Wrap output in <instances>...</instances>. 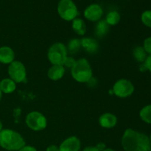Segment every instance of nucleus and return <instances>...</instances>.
<instances>
[{"label": "nucleus", "mask_w": 151, "mask_h": 151, "mask_svg": "<svg viewBox=\"0 0 151 151\" xmlns=\"http://www.w3.org/2000/svg\"><path fill=\"white\" fill-rule=\"evenodd\" d=\"M75 62H76V60H75L73 58L70 57V56H67L66 59L65 60L63 65H64V66H66V67L71 68V69H72V68L73 67L74 65H75Z\"/></svg>", "instance_id": "24"}, {"label": "nucleus", "mask_w": 151, "mask_h": 151, "mask_svg": "<svg viewBox=\"0 0 151 151\" xmlns=\"http://www.w3.org/2000/svg\"><path fill=\"white\" fill-rule=\"evenodd\" d=\"M112 91L116 97L126 98L132 95L134 91V86L128 80L120 79L115 83Z\"/></svg>", "instance_id": "8"}, {"label": "nucleus", "mask_w": 151, "mask_h": 151, "mask_svg": "<svg viewBox=\"0 0 151 151\" xmlns=\"http://www.w3.org/2000/svg\"><path fill=\"white\" fill-rule=\"evenodd\" d=\"M149 139H150V143H151V134H150V137H149Z\"/></svg>", "instance_id": "34"}, {"label": "nucleus", "mask_w": 151, "mask_h": 151, "mask_svg": "<svg viewBox=\"0 0 151 151\" xmlns=\"http://www.w3.org/2000/svg\"><path fill=\"white\" fill-rule=\"evenodd\" d=\"M133 55H134V59L137 62L141 63H144L147 57V53L145 51L144 48L142 47H140V46L134 48V50H133Z\"/></svg>", "instance_id": "18"}, {"label": "nucleus", "mask_w": 151, "mask_h": 151, "mask_svg": "<svg viewBox=\"0 0 151 151\" xmlns=\"http://www.w3.org/2000/svg\"><path fill=\"white\" fill-rule=\"evenodd\" d=\"M27 125L34 131H40L45 129L47 121L45 116L38 111H32L28 114L25 119Z\"/></svg>", "instance_id": "6"}, {"label": "nucleus", "mask_w": 151, "mask_h": 151, "mask_svg": "<svg viewBox=\"0 0 151 151\" xmlns=\"http://www.w3.org/2000/svg\"><path fill=\"white\" fill-rule=\"evenodd\" d=\"M139 70L141 71L142 72H146V71H147V67H146L145 63H141V64H140Z\"/></svg>", "instance_id": "30"}, {"label": "nucleus", "mask_w": 151, "mask_h": 151, "mask_svg": "<svg viewBox=\"0 0 151 151\" xmlns=\"http://www.w3.org/2000/svg\"><path fill=\"white\" fill-rule=\"evenodd\" d=\"M103 14V10L98 4H91L84 10V16L90 22H98Z\"/></svg>", "instance_id": "9"}, {"label": "nucleus", "mask_w": 151, "mask_h": 151, "mask_svg": "<svg viewBox=\"0 0 151 151\" xmlns=\"http://www.w3.org/2000/svg\"><path fill=\"white\" fill-rule=\"evenodd\" d=\"M14 51L10 47L4 46L0 47V63L10 64L14 60Z\"/></svg>", "instance_id": "13"}, {"label": "nucleus", "mask_w": 151, "mask_h": 151, "mask_svg": "<svg viewBox=\"0 0 151 151\" xmlns=\"http://www.w3.org/2000/svg\"><path fill=\"white\" fill-rule=\"evenodd\" d=\"M18 151H37L36 148L34 147L33 146L31 145H25L22 148H21L20 150Z\"/></svg>", "instance_id": "26"}, {"label": "nucleus", "mask_w": 151, "mask_h": 151, "mask_svg": "<svg viewBox=\"0 0 151 151\" xmlns=\"http://www.w3.org/2000/svg\"><path fill=\"white\" fill-rule=\"evenodd\" d=\"M1 97H2V92H1V91L0 90V100H1Z\"/></svg>", "instance_id": "33"}, {"label": "nucleus", "mask_w": 151, "mask_h": 151, "mask_svg": "<svg viewBox=\"0 0 151 151\" xmlns=\"http://www.w3.org/2000/svg\"><path fill=\"white\" fill-rule=\"evenodd\" d=\"M1 130H2V123H1V120H0V132L1 131Z\"/></svg>", "instance_id": "32"}, {"label": "nucleus", "mask_w": 151, "mask_h": 151, "mask_svg": "<svg viewBox=\"0 0 151 151\" xmlns=\"http://www.w3.org/2000/svg\"><path fill=\"white\" fill-rule=\"evenodd\" d=\"M64 74L65 68L63 65H52L49 69L47 75L52 81H58L63 78Z\"/></svg>", "instance_id": "14"}, {"label": "nucleus", "mask_w": 151, "mask_h": 151, "mask_svg": "<svg viewBox=\"0 0 151 151\" xmlns=\"http://www.w3.org/2000/svg\"><path fill=\"white\" fill-rule=\"evenodd\" d=\"M81 48V40L78 38H73L70 40L68 43V45L66 47L67 52L70 54H75L78 52Z\"/></svg>", "instance_id": "19"}, {"label": "nucleus", "mask_w": 151, "mask_h": 151, "mask_svg": "<svg viewBox=\"0 0 151 151\" xmlns=\"http://www.w3.org/2000/svg\"><path fill=\"white\" fill-rule=\"evenodd\" d=\"M72 29L78 35H84L86 32V25L83 19L76 18L72 21Z\"/></svg>", "instance_id": "17"}, {"label": "nucleus", "mask_w": 151, "mask_h": 151, "mask_svg": "<svg viewBox=\"0 0 151 151\" xmlns=\"http://www.w3.org/2000/svg\"><path fill=\"white\" fill-rule=\"evenodd\" d=\"M72 78L78 83H87L92 78V69L86 58L76 60L71 70Z\"/></svg>", "instance_id": "3"}, {"label": "nucleus", "mask_w": 151, "mask_h": 151, "mask_svg": "<svg viewBox=\"0 0 151 151\" xmlns=\"http://www.w3.org/2000/svg\"><path fill=\"white\" fill-rule=\"evenodd\" d=\"M46 151H59V147L55 145H51L47 147Z\"/></svg>", "instance_id": "27"}, {"label": "nucleus", "mask_w": 151, "mask_h": 151, "mask_svg": "<svg viewBox=\"0 0 151 151\" xmlns=\"http://www.w3.org/2000/svg\"><path fill=\"white\" fill-rule=\"evenodd\" d=\"M145 64L146 67H147V70L150 71L151 72V55H149L146 58L145 61L144 62Z\"/></svg>", "instance_id": "25"}, {"label": "nucleus", "mask_w": 151, "mask_h": 151, "mask_svg": "<svg viewBox=\"0 0 151 151\" xmlns=\"http://www.w3.org/2000/svg\"><path fill=\"white\" fill-rule=\"evenodd\" d=\"M81 40V47L84 49L86 52L89 54H95L99 50V44L94 38H83Z\"/></svg>", "instance_id": "11"}, {"label": "nucleus", "mask_w": 151, "mask_h": 151, "mask_svg": "<svg viewBox=\"0 0 151 151\" xmlns=\"http://www.w3.org/2000/svg\"><path fill=\"white\" fill-rule=\"evenodd\" d=\"M139 116L143 122L151 125V104L147 105L141 109Z\"/></svg>", "instance_id": "21"}, {"label": "nucleus", "mask_w": 151, "mask_h": 151, "mask_svg": "<svg viewBox=\"0 0 151 151\" xmlns=\"http://www.w3.org/2000/svg\"><path fill=\"white\" fill-rule=\"evenodd\" d=\"M122 146L125 151H150L151 143L146 134L132 128L125 130L122 137Z\"/></svg>", "instance_id": "1"}, {"label": "nucleus", "mask_w": 151, "mask_h": 151, "mask_svg": "<svg viewBox=\"0 0 151 151\" xmlns=\"http://www.w3.org/2000/svg\"><path fill=\"white\" fill-rule=\"evenodd\" d=\"M26 145L19 133L11 129H2L0 132V146L8 151H18Z\"/></svg>", "instance_id": "2"}, {"label": "nucleus", "mask_w": 151, "mask_h": 151, "mask_svg": "<svg viewBox=\"0 0 151 151\" xmlns=\"http://www.w3.org/2000/svg\"><path fill=\"white\" fill-rule=\"evenodd\" d=\"M141 20L143 24L151 28V10H145L142 13Z\"/></svg>", "instance_id": "22"}, {"label": "nucleus", "mask_w": 151, "mask_h": 151, "mask_svg": "<svg viewBox=\"0 0 151 151\" xmlns=\"http://www.w3.org/2000/svg\"><path fill=\"white\" fill-rule=\"evenodd\" d=\"M120 15L117 11H111L106 16L105 20L106 21L109 26H114L120 22Z\"/></svg>", "instance_id": "20"}, {"label": "nucleus", "mask_w": 151, "mask_h": 151, "mask_svg": "<svg viewBox=\"0 0 151 151\" xmlns=\"http://www.w3.org/2000/svg\"><path fill=\"white\" fill-rule=\"evenodd\" d=\"M103 151H116V150H114V149H112V148H106L105 150H103Z\"/></svg>", "instance_id": "31"}, {"label": "nucleus", "mask_w": 151, "mask_h": 151, "mask_svg": "<svg viewBox=\"0 0 151 151\" xmlns=\"http://www.w3.org/2000/svg\"><path fill=\"white\" fill-rule=\"evenodd\" d=\"M66 47L62 43H55L50 47L47 53L48 59L52 65H63L67 58Z\"/></svg>", "instance_id": "4"}, {"label": "nucleus", "mask_w": 151, "mask_h": 151, "mask_svg": "<svg viewBox=\"0 0 151 151\" xmlns=\"http://www.w3.org/2000/svg\"><path fill=\"white\" fill-rule=\"evenodd\" d=\"M8 75L10 78L16 83L26 81L27 72L24 65L19 60H13L8 67Z\"/></svg>", "instance_id": "7"}, {"label": "nucleus", "mask_w": 151, "mask_h": 151, "mask_svg": "<svg viewBox=\"0 0 151 151\" xmlns=\"http://www.w3.org/2000/svg\"><path fill=\"white\" fill-rule=\"evenodd\" d=\"M81 142L77 137H70L62 142L59 146V151H80Z\"/></svg>", "instance_id": "10"}, {"label": "nucleus", "mask_w": 151, "mask_h": 151, "mask_svg": "<svg viewBox=\"0 0 151 151\" xmlns=\"http://www.w3.org/2000/svg\"><path fill=\"white\" fill-rule=\"evenodd\" d=\"M83 151H100L96 147V146H88L85 147Z\"/></svg>", "instance_id": "29"}, {"label": "nucleus", "mask_w": 151, "mask_h": 151, "mask_svg": "<svg viewBox=\"0 0 151 151\" xmlns=\"http://www.w3.org/2000/svg\"><path fill=\"white\" fill-rule=\"evenodd\" d=\"M99 123L104 128H112L117 123V118L113 114L105 113L99 118Z\"/></svg>", "instance_id": "12"}, {"label": "nucleus", "mask_w": 151, "mask_h": 151, "mask_svg": "<svg viewBox=\"0 0 151 151\" xmlns=\"http://www.w3.org/2000/svg\"><path fill=\"white\" fill-rule=\"evenodd\" d=\"M142 47L147 54L151 55V37H148L145 40Z\"/></svg>", "instance_id": "23"}, {"label": "nucleus", "mask_w": 151, "mask_h": 151, "mask_svg": "<svg viewBox=\"0 0 151 151\" xmlns=\"http://www.w3.org/2000/svg\"><path fill=\"white\" fill-rule=\"evenodd\" d=\"M106 145H105L103 142H99L98 144L96 145V147H97V148L100 151H103V150H105V149L106 148Z\"/></svg>", "instance_id": "28"}, {"label": "nucleus", "mask_w": 151, "mask_h": 151, "mask_svg": "<svg viewBox=\"0 0 151 151\" xmlns=\"http://www.w3.org/2000/svg\"><path fill=\"white\" fill-rule=\"evenodd\" d=\"M58 13L65 21H73L79 14L78 7L72 0H60L58 4Z\"/></svg>", "instance_id": "5"}, {"label": "nucleus", "mask_w": 151, "mask_h": 151, "mask_svg": "<svg viewBox=\"0 0 151 151\" xmlns=\"http://www.w3.org/2000/svg\"><path fill=\"white\" fill-rule=\"evenodd\" d=\"M109 27L110 26L106 20L98 21L95 26V29H94V33H95L96 36L97 38H103V37L106 36L109 32Z\"/></svg>", "instance_id": "15"}, {"label": "nucleus", "mask_w": 151, "mask_h": 151, "mask_svg": "<svg viewBox=\"0 0 151 151\" xmlns=\"http://www.w3.org/2000/svg\"><path fill=\"white\" fill-rule=\"evenodd\" d=\"M16 83L10 78H5L0 81V90L4 94H10L16 90Z\"/></svg>", "instance_id": "16"}]
</instances>
